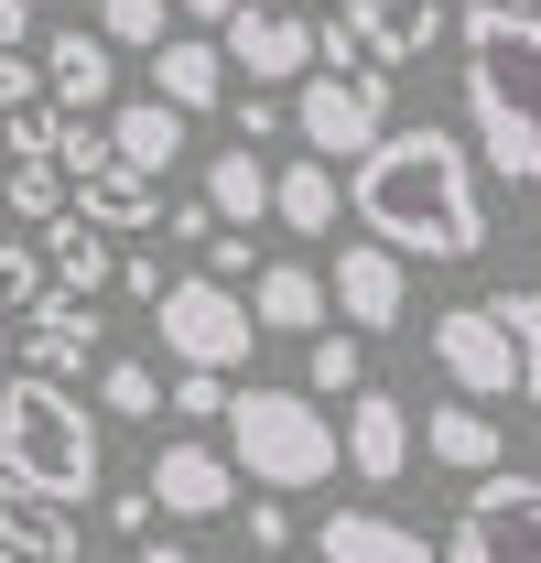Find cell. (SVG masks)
Returning <instances> with one entry per match:
<instances>
[{"label":"cell","instance_id":"obj_33","mask_svg":"<svg viewBox=\"0 0 541 563\" xmlns=\"http://www.w3.org/2000/svg\"><path fill=\"white\" fill-rule=\"evenodd\" d=\"M228 401H239V390H228L217 368H185V379H174V412L185 422H228Z\"/></svg>","mask_w":541,"mask_h":563},{"label":"cell","instance_id":"obj_24","mask_svg":"<svg viewBox=\"0 0 541 563\" xmlns=\"http://www.w3.org/2000/svg\"><path fill=\"white\" fill-rule=\"evenodd\" d=\"M76 217H98V228H109V239H120V228H163V185H152V174H131V163H109V174H87V185H76Z\"/></svg>","mask_w":541,"mask_h":563},{"label":"cell","instance_id":"obj_3","mask_svg":"<svg viewBox=\"0 0 541 563\" xmlns=\"http://www.w3.org/2000/svg\"><path fill=\"white\" fill-rule=\"evenodd\" d=\"M98 412L76 401L66 379H44V368H22V379H0V477L33 498H66L87 509L98 498Z\"/></svg>","mask_w":541,"mask_h":563},{"label":"cell","instance_id":"obj_46","mask_svg":"<svg viewBox=\"0 0 541 563\" xmlns=\"http://www.w3.org/2000/svg\"><path fill=\"white\" fill-rule=\"evenodd\" d=\"M87 563H109V553H87Z\"/></svg>","mask_w":541,"mask_h":563},{"label":"cell","instance_id":"obj_19","mask_svg":"<svg viewBox=\"0 0 541 563\" xmlns=\"http://www.w3.org/2000/svg\"><path fill=\"white\" fill-rule=\"evenodd\" d=\"M422 455L455 466V477H498V466H509V444H498L487 401H433V412H422Z\"/></svg>","mask_w":541,"mask_h":563},{"label":"cell","instance_id":"obj_40","mask_svg":"<svg viewBox=\"0 0 541 563\" xmlns=\"http://www.w3.org/2000/svg\"><path fill=\"white\" fill-rule=\"evenodd\" d=\"M174 11H185V22H217V33H228V22H239L250 0H174Z\"/></svg>","mask_w":541,"mask_h":563},{"label":"cell","instance_id":"obj_6","mask_svg":"<svg viewBox=\"0 0 541 563\" xmlns=\"http://www.w3.org/2000/svg\"><path fill=\"white\" fill-rule=\"evenodd\" d=\"M152 325H163V347H174V368H250V347H261V314H250V292L217 272H185L163 303H152Z\"/></svg>","mask_w":541,"mask_h":563},{"label":"cell","instance_id":"obj_11","mask_svg":"<svg viewBox=\"0 0 541 563\" xmlns=\"http://www.w3.org/2000/svg\"><path fill=\"white\" fill-rule=\"evenodd\" d=\"M325 282H336V325H357V336H390V325H401V303H411L401 250H379V239H346Z\"/></svg>","mask_w":541,"mask_h":563},{"label":"cell","instance_id":"obj_31","mask_svg":"<svg viewBox=\"0 0 541 563\" xmlns=\"http://www.w3.org/2000/svg\"><path fill=\"white\" fill-rule=\"evenodd\" d=\"M66 120H76V109H55V98H44V109H11V120H0L11 163H55V152H66Z\"/></svg>","mask_w":541,"mask_h":563},{"label":"cell","instance_id":"obj_27","mask_svg":"<svg viewBox=\"0 0 541 563\" xmlns=\"http://www.w3.org/2000/svg\"><path fill=\"white\" fill-rule=\"evenodd\" d=\"M0 207L33 217V228H55V217L76 207V174L66 163H11V174H0Z\"/></svg>","mask_w":541,"mask_h":563},{"label":"cell","instance_id":"obj_30","mask_svg":"<svg viewBox=\"0 0 541 563\" xmlns=\"http://www.w3.org/2000/svg\"><path fill=\"white\" fill-rule=\"evenodd\" d=\"M98 33H109V44H141V55H163V44H174V11H163V0H98Z\"/></svg>","mask_w":541,"mask_h":563},{"label":"cell","instance_id":"obj_42","mask_svg":"<svg viewBox=\"0 0 541 563\" xmlns=\"http://www.w3.org/2000/svg\"><path fill=\"white\" fill-rule=\"evenodd\" d=\"M0 357H11V314H0Z\"/></svg>","mask_w":541,"mask_h":563},{"label":"cell","instance_id":"obj_34","mask_svg":"<svg viewBox=\"0 0 541 563\" xmlns=\"http://www.w3.org/2000/svg\"><path fill=\"white\" fill-rule=\"evenodd\" d=\"M44 98H55V76L22 66V55H0V120H11V109H44Z\"/></svg>","mask_w":541,"mask_h":563},{"label":"cell","instance_id":"obj_2","mask_svg":"<svg viewBox=\"0 0 541 563\" xmlns=\"http://www.w3.org/2000/svg\"><path fill=\"white\" fill-rule=\"evenodd\" d=\"M455 33H466V120H476V152H487L509 185H541V11L476 0Z\"/></svg>","mask_w":541,"mask_h":563},{"label":"cell","instance_id":"obj_10","mask_svg":"<svg viewBox=\"0 0 541 563\" xmlns=\"http://www.w3.org/2000/svg\"><path fill=\"white\" fill-rule=\"evenodd\" d=\"M141 488L163 498V520H228V509H239V455L206 444V433H174V444L152 455Z\"/></svg>","mask_w":541,"mask_h":563},{"label":"cell","instance_id":"obj_39","mask_svg":"<svg viewBox=\"0 0 541 563\" xmlns=\"http://www.w3.org/2000/svg\"><path fill=\"white\" fill-rule=\"evenodd\" d=\"M22 33H33V0H0V55H22Z\"/></svg>","mask_w":541,"mask_h":563},{"label":"cell","instance_id":"obj_13","mask_svg":"<svg viewBox=\"0 0 541 563\" xmlns=\"http://www.w3.org/2000/svg\"><path fill=\"white\" fill-rule=\"evenodd\" d=\"M22 357H33L44 379H76V368H109V325H98V303L55 292L44 314H22Z\"/></svg>","mask_w":541,"mask_h":563},{"label":"cell","instance_id":"obj_43","mask_svg":"<svg viewBox=\"0 0 541 563\" xmlns=\"http://www.w3.org/2000/svg\"><path fill=\"white\" fill-rule=\"evenodd\" d=\"M0 239H11V207H0Z\"/></svg>","mask_w":541,"mask_h":563},{"label":"cell","instance_id":"obj_12","mask_svg":"<svg viewBox=\"0 0 541 563\" xmlns=\"http://www.w3.org/2000/svg\"><path fill=\"white\" fill-rule=\"evenodd\" d=\"M411 444H422V422H411V401L368 379V390L346 401V477L390 488V477H411Z\"/></svg>","mask_w":541,"mask_h":563},{"label":"cell","instance_id":"obj_20","mask_svg":"<svg viewBox=\"0 0 541 563\" xmlns=\"http://www.w3.org/2000/svg\"><path fill=\"white\" fill-rule=\"evenodd\" d=\"M270 196H281V174L261 163V141H228V152L206 163V207H217V228H261Z\"/></svg>","mask_w":541,"mask_h":563},{"label":"cell","instance_id":"obj_16","mask_svg":"<svg viewBox=\"0 0 541 563\" xmlns=\"http://www.w3.org/2000/svg\"><path fill=\"white\" fill-rule=\"evenodd\" d=\"M346 33L368 44V66H422L444 44V0H346Z\"/></svg>","mask_w":541,"mask_h":563},{"label":"cell","instance_id":"obj_38","mask_svg":"<svg viewBox=\"0 0 541 563\" xmlns=\"http://www.w3.org/2000/svg\"><path fill=\"white\" fill-rule=\"evenodd\" d=\"M120 292H131V303H163L174 282H163V261H120Z\"/></svg>","mask_w":541,"mask_h":563},{"label":"cell","instance_id":"obj_25","mask_svg":"<svg viewBox=\"0 0 541 563\" xmlns=\"http://www.w3.org/2000/svg\"><path fill=\"white\" fill-rule=\"evenodd\" d=\"M44 261H55V292H109V282H120V261H109V228H98V217H55V228H44Z\"/></svg>","mask_w":541,"mask_h":563},{"label":"cell","instance_id":"obj_14","mask_svg":"<svg viewBox=\"0 0 541 563\" xmlns=\"http://www.w3.org/2000/svg\"><path fill=\"white\" fill-rule=\"evenodd\" d=\"M250 314H261V336H325L336 282L303 272V261H261V272H250Z\"/></svg>","mask_w":541,"mask_h":563},{"label":"cell","instance_id":"obj_32","mask_svg":"<svg viewBox=\"0 0 541 563\" xmlns=\"http://www.w3.org/2000/svg\"><path fill=\"white\" fill-rule=\"evenodd\" d=\"M487 303H498V325H509V336H520V357H531L520 401H541V292H531V282H509V292H487Z\"/></svg>","mask_w":541,"mask_h":563},{"label":"cell","instance_id":"obj_26","mask_svg":"<svg viewBox=\"0 0 541 563\" xmlns=\"http://www.w3.org/2000/svg\"><path fill=\"white\" fill-rule=\"evenodd\" d=\"M303 390H325V401H357V390H368V347H357V325L303 336Z\"/></svg>","mask_w":541,"mask_h":563},{"label":"cell","instance_id":"obj_4","mask_svg":"<svg viewBox=\"0 0 541 563\" xmlns=\"http://www.w3.org/2000/svg\"><path fill=\"white\" fill-rule=\"evenodd\" d=\"M228 455H239V477L270 498H292V488H325L346 466V422L314 412V390H239L228 401Z\"/></svg>","mask_w":541,"mask_h":563},{"label":"cell","instance_id":"obj_36","mask_svg":"<svg viewBox=\"0 0 541 563\" xmlns=\"http://www.w3.org/2000/svg\"><path fill=\"white\" fill-rule=\"evenodd\" d=\"M250 542H261V553H281V542H292V509H281V498H250Z\"/></svg>","mask_w":541,"mask_h":563},{"label":"cell","instance_id":"obj_22","mask_svg":"<svg viewBox=\"0 0 541 563\" xmlns=\"http://www.w3.org/2000/svg\"><path fill=\"white\" fill-rule=\"evenodd\" d=\"M109 141H120V163L131 174H174L185 163V109H163V98H131V109H109Z\"/></svg>","mask_w":541,"mask_h":563},{"label":"cell","instance_id":"obj_5","mask_svg":"<svg viewBox=\"0 0 541 563\" xmlns=\"http://www.w3.org/2000/svg\"><path fill=\"white\" fill-rule=\"evenodd\" d=\"M292 131H303V152H325V163L357 174L390 141V66H314L292 87Z\"/></svg>","mask_w":541,"mask_h":563},{"label":"cell","instance_id":"obj_9","mask_svg":"<svg viewBox=\"0 0 541 563\" xmlns=\"http://www.w3.org/2000/svg\"><path fill=\"white\" fill-rule=\"evenodd\" d=\"M217 44H228V66L250 76V87H303V76L325 66V22H303V11H281V0H250Z\"/></svg>","mask_w":541,"mask_h":563},{"label":"cell","instance_id":"obj_8","mask_svg":"<svg viewBox=\"0 0 541 563\" xmlns=\"http://www.w3.org/2000/svg\"><path fill=\"white\" fill-rule=\"evenodd\" d=\"M433 368L455 379V401H520V379H531V357L498 325V303H444L433 314Z\"/></svg>","mask_w":541,"mask_h":563},{"label":"cell","instance_id":"obj_7","mask_svg":"<svg viewBox=\"0 0 541 563\" xmlns=\"http://www.w3.org/2000/svg\"><path fill=\"white\" fill-rule=\"evenodd\" d=\"M444 563H541V477H520V466L476 477L444 531Z\"/></svg>","mask_w":541,"mask_h":563},{"label":"cell","instance_id":"obj_1","mask_svg":"<svg viewBox=\"0 0 541 563\" xmlns=\"http://www.w3.org/2000/svg\"><path fill=\"white\" fill-rule=\"evenodd\" d=\"M346 207H357V228H368L379 250H401V261H476V250H487L476 152H466V131H444V120L390 131L346 174Z\"/></svg>","mask_w":541,"mask_h":563},{"label":"cell","instance_id":"obj_37","mask_svg":"<svg viewBox=\"0 0 541 563\" xmlns=\"http://www.w3.org/2000/svg\"><path fill=\"white\" fill-rule=\"evenodd\" d=\"M206 272H217V282L250 272V228H217V239H206Z\"/></svg>","mask_w":541,"mask_h":563},{"label":"cell","instance_id":"obj_44","mask_svg":"<svg viewBox=\"0 0 541 563\" xmlns=\"http://www.w3.org/2000/svg\"><path fill=\"white\" fill-rule=\"evenodd\" d=\"M509 11H541V0H509Z\"/></svg>","mask_w":541,"mask_h":563},{"label":"cell","instance_id":"obj_41","mask_svg":"<svg viewBox=\"0 0 541 563\" xmlns=\"http://www.w3.org/2000/svg\"><path fill=\"white\" fill-rule=\"evenodd\" d=\"M141 563H196V553H185V542H141Z\"/></svg>","mask_w":541,"mask_h":563},{"label":"cell","instance_id":"obj_35","mask_svg":"<svg viewBox=\"0 0 541 563\" xmlns=\"http://www.w3.org/2000/svg\"><path fill=\"white\" fill-rule=\"evenodd\" d=\"M152 520H163V498H152V488H120V498H109V531H120V542H152Z\"/></svg>","mask_w":541,"mask_h":563},{"label":"cell","instance_id":"obj_28","mask_svg":"<svg viewBox=\"0 0 541 563\" xmlns=\"http://www.w3.org/2000/svg\"><path fill=\"white\" fill-rule=\"evenodd\" d=\"M163 401H174V379H163L152 357H109V368H98V412H120V422H152Z\"/></svg>","mask_w":541,"mask_h":563},{"label":"cell","instance_id":"obj_21","mask_svg":"<svg viewBox=\"0 0 541 563\" xmlns=\"http://www.w3.org/2000/svg\"><path fill=\"white\" fill-rule=\"evenodd\" d=\"M44 76H55V109H109L120 44H109V33H55V44H44Z\"/></svg>","mask_w":541,"mask_h":563},{"label":"cell","instance_id":"obj_18","mask_svg":"<svg viewBox=\"0 0 541 563\" xmlns=\"http://www.w3.org/2000/svg\"><path fill=\"white\" fill-rule=\"evenodd\" d=\"M152 98L185 109V120H206V109L228 98V44H217V33H174V44L152 55Z\"/></svg>","mask_w":541,"mask_h":563},{"label":"cell","instance_id":"obj_45","mask_svg":"<svg viewBox=\"0 0 541 563\" xmlns=\"http://www.w3.org/2000/svg\"><path fill=\"white\" fill-rule=\"evenodd\" d=\"M250 563H281V553H250Z\"/></svg>","mask_w":541,"mask_h":563},{"label":"cell","instance_id":"obj_47","mask_svg":"<svg viewBox=\"0 0 541 563\" xmlns=\"http://www.w3.org/2000/svg\"><path fill=\"white\" fill-rule=\"evenodd\" d=\"M33 11H44V0H33Z\"/></svg>","mask_w":541,"mask_h":563},{"label":"cell","instance_id":"obj_29","mask_svg":"<svg viewBox=\"0 0 541 563\" xmlns=\"http://www.w3.org/2000/svg\"><path fill=\"white\" fill-rule=\"evenodd\" d=\"M55 303V261L44 239H0V314H44Z\"/></svg>","mask_w":541,"mask_h":563},{"label":"cell","instance_id":"obj_23","mask_svg":"<svg viewBox=\"0 0 541 563\" xmlns=\"http://www.w3.org/2000/svg\"><path fill=\"white\" fill-rule=\"evenodd\" d=\"M336 207H346V185H336V163H325V152L281 163V196H270V217H281L292 239H336Z\"/></svg>","mask_w":541,"mask_h":563},{"label":"cell","instance_id":"obj_15","mask_svg":"<svg viewBox=\"0 0 541 563\" xmlns=\"http://www.w3.org/2000/svg\"><path fill=\"white\" fill-rule=\"evenodd\" d=\"M0 563H87V542H76V509L66 498H33L0 477Z\"/></svg>","mask_w":541,"mask_h":563},{"label":"cell","instance_id":"obj_17","mask_svg":"<svg viewBox=\"0 0 541 563\" xmlns=\"http://www.w3.org/2000/svg\"><path fill=\"white\" fill-rule=\"evenodd\" d=\"M314 563H444V553H433L411 520H390V509H325Z\"/></svg>","mask_w":541,"mask_h":563}]
</instances>
